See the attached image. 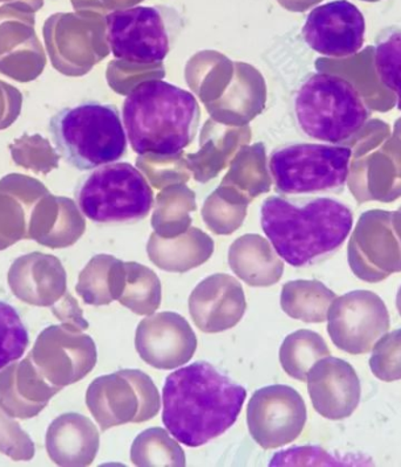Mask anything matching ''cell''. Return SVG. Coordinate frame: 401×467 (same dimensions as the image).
Instances as JSON below:
<instances>
[{
    "mask_svg": "<svg viewBox=\"0 0 401 467\" xmlns=\"http://www.w3.org/2000/svg\"><path fill=\"white\" fill-rule=\"evenodd\" d=\"M247 309L242 285L228 275H214L201 281L189 296V313L202 332H225L242 320Z\"/></svg>",
    "mask_w": 401,
    "mask_h": 467,
    "instance_id": "obj_17",
    "label": "cell"
},
{
    "mask_svg": "<svg viewBox=\"0 0 401 467\" xmlns=\"http://www.w3.org/2000/svg\"><path fill=\"white\" fill-rule=\"evenodd\" d=\"M12 293L23 303L53 306L68 292V275L55 255L33 252L15 260L7 275Z\"/></svg>",
    "mask_w": 401,
    "mask_h": 467,
    "instance_id": "obj_18",
    "label": "cell"
},
{
    "mask_svg": "<svg viewBox=\"0 0 401 467\" xmlns=\"http://www.w3.org/2000/svg\"><path fill=\"white\" fill-rule=\"evenodd\" d=\"M48 130L57 151L77 171H94L127 154L122 117L111 103L87 100L66 107L49 119Z\"/></svg>",
    "mask_w": 401,
    "mask_h": 467,
    "instance_id": "obj_4",
    "label": "cell"
},
{
    "mask_svg": "<svg viewBox=\"0 0 401 467\" xmlns=\"http://www.w3.org/2000/svg\"><path fill=\"white\" fill-rule=\"evenodd\" d=\"M28 333L12 306L0 301V369L23 357Z\"/></svg>",
    "mask_w": 401,
    "mask_h": 467,
    "instance_id": "obj_28",
    "label": "cell"
},
{
    "mask_svg": "<svg viewBox=\"0 0 401 467\" xmlns=\"http://www.w3.org/2000/svg\"><path fill=\"white\" fill-rule=\"evenodd\" d=\"M151 262L161 270L185 273L204 265L212 257L214 244L212 239L198 231L177 242L161 241L155 235L147 247Z\"/></svg>",
    "mask_w": 401,
    "mask_h": 467,
    "instance_id": "obj_22",
    "label": "cell"
},
{
    "mask_svg": "<svg viewBox=\"0 0 401 467\" xmlns=\"http://www.w3.org/2000/svg\"><path fill=\"white\" fill-rule=\"evenodd\" d=\"M99 445L100 436L97 427L80 413H64L47 430V453L59 466H90L97 457Z\"/></svg>",
    "mask_w": 401,
    "mask_h": 467,
    "instance_id": "obj_20",
    "label": "cell"
},
{
    "mask_svg": "<svg viewBox=\"0 0 401 467\" xmlns=\"http://www.w3.org/2000/svg\"><path fill=\"white\" fill-rule=\"evenodd\" d=\"M231 271L252 287H269L279 283L284 264L270 244L259 235H247L229 251Z\"/></svg>",
    "mask_w": 401,
    "mask_h": 467,
    "instance_id": "obj_21",
    "label": "cell"
},
{
    "mask_svg": "<svg viewBox=\"0 0 401 467\" xmlns=\"http://www.w3.org/2000/svg\"><path fill=\"white\" fill-rule=\"evenodd\" d=\"M330 355L329 346L320 334L301 329L285 337L280 349V361L290 378L305 382L312 366Z\"/></svg>",
    "mask_w": 401,
    "mask_h": 467,
    "instance_id": "obj_26",
    "label": "cell"
},
{
    "mask_svg": "<svg viewBox=\"0 0 401 467\" xmlns=\"http://www.w3.org/2000/svg\"><path fill=\"white\" fill-rule=\"evenodd\" d=\"M390 314L375 293L358 289L336 297L328 313V333L338 349L351 355L370 353L390 330Z\"/></svg>",
    "mask_w": 401,
    "mask_h": 467,
    "instance_id": "obj_10",
    "label": "cell"
},
{
    "mask_svg": "<svg viewBox=\"0 0 401 467\" xmlns=\"http://www.w3.org/2000/svg\"><path fill=\"white\" fill-rule=\"evenodd\" d=\"M308 412L299 391L284 384L264 387L248 403L250 435L260 448L279 449L303 432Z\"/></svg>",
    "mask_w": 401,
    "mask_h": 467,
    "instance_id": "obj_11",
    "label": "cell"
},
{
    "mask_svg": "<svg viewBox=\"0 0 401 467\" xmlns=\"http://www.w3.org/2000/svg\"><path fill=\"white\" fill-rule=\"evenodd\" d=\"M28 355L40 374L61 389L85 379L98 361L93 338L64 324L43 330Z\"/></svg>",
    "mask_w": 401,
    "mask_h": 467,
    "instance_id": "obj_12",
    "label": "cell"
},
{
    "mask_svg": "<svg viewBox=\"0 0 401 467\" xmlns=\"http://www.w3.org/2000/svg\"><path fill=\"white\" fill-rule=\"evenodd\" d=\"M260 225L276 254L301 267L336 251L354 226L351 210L330 197H268L260 206Z\"/></svg>",
    "mask_w": 401,
    "mask_h": 467,
    "instance_id": "obj_2",
    "label": "cell"
},
{
    "mask_svg": "<svg viewBox=\"0 0 401 467\" xmlns=\"http://www.w3.org/2000/svg\"><path fill=\"white\" fill-rule=\"evenodd\" d=\"M122 121L136 154L172 157L195 140L201 107L189 90L164 80H148L127 95Z\"/></svg>",
    "mask_w": 401,
    "mask_h": 467,
    "instance_id": "obj_3",
    "label": "cell"
},
{
    "mask_svg": "<svg viewBox=\"0 0 401 467\" xmlns=\"http://www.w3.org/2000/svg\"><path fill=\"white\" fill-rule=\"evenodd\" d=\"M396 309H398V312L401 317V286L398 291V295H396Z\"/></svg>",
    "mask_w": 401,
    "mask_h": 467,
    "instance_id": "obj_34",
    "label": "cell"
},
{
    "mask_svg": "<svg viewBox=\"0 0 401 467\" xmlns=\"http://www.w3.org/2000/svg\"><path fill=\"white\" fill-rule=\"evenodd\" d=\"M384 224V217L367 214L347 247L351 271L365 283H380L401 272V237Z\"/></svg>",
    "mask_w": 401,
    "mask_h": 467,
    "instance_id": "obj_15",
    "label": "cell"
},
{
    "mask_svg": "<svg viewBox=\"0 0 401 467\" xmlns=\"http://www.w3.org/2000/svg\"><path fill=\"white\" fill-rule=\"evenodd\" d=\"M180 16L164 6H135L106 16V38L113 56L134 65L164 63L179 39Z\"/></svg>",
    "mask_w": 401,
    "mask_h": 467,
    "instance_id": "obj_8",
    "label": "cell"
},
{
    "mask_svg": "<svg viewBox=\"0 0 401 467\" xmlns=\"http://www.w3.org/2000/svg\"><path fill=\"white\" fill-rule=\"evenodd\" d=\"M365 32L361 10L349 0H333L310 12L301 35L318 55L349 57L361 51Z\"/></svg>",
    "mask_w": 401,
    "mask_h": 467,
    "instance_id": "obj_13",
    "label": "cell"
},
{
    "mask_svg": "<svg viewBox=\"0 0 401 467\" xmlns=\"http://www.w3.org/2000/svg\"><path fill=\"white\" fill-rule=\"evenodd\" d=\"M336 297V293L321 281H289L282 288L280 306L292 319L307 324H322L328 320L330 306Z\"/></svg>",
    "mask_w": 401,
    "mask_h": 467,
    "instance_id": "obj_23",
    "label": "cell"
},
{
    "mask_svg": "<svg viewBox=\"0 0 401 467\" xmlns=\"http://www.w3.org/2000/svg\"><path fill=\"white\" fill-rule=\"evenodd\" d=\"M60 390L40 374L30 355L0 373V407L14 419L39 415Z\"/></svg>",
    "mask_w": 401,
    "mask_h": 467,
    "instance_id": "obj_19",
    "label": "cell"
},
{
    "mask_svg": "<svg viewBox=\"0 0 401 467\" xmlns=\"http://www.w3.org/2000/svg\"><path fill=\"white\" fill-rule=\"evenodd\" d=\"M163 300V286L156 273L142 264H123L119 303L136 316H152Z\"/></svg>",
    "mask_w": 401,
    "mask_h": 467,
    "instance_id": "obj_25",
    "label": "cell"
},
{
    "mask_svg": "<svg viewBox=\"0 0 401 467\" xmlns=\"http://www.w3.org/2000/svg\"><path fill=\"white\" fill-rule=\"evenodd\" d=\"M135 348L147 365L161 370L185 366L195 354L197 338L189 322L180 314H152L140 322Z\"/></svg>",
    "mask_w": 401,
    "mask_h": 467,
    "instance_id": "obj_14",
    "label": "cell"
},
{
    "mask_svg": "<svg viewBox=\"0 0 401 467\" xmlns=\"http://www.w3.org/2000/svg\"><path fill=\"white\" fill-rule=\"evenodd\" d=\"M370 368L380 381L390 383L401 379V328L384 335L375 343Z\"/></svg>",
    "mask_w": 401,
    "mask_h": 467,
    "instance_id": "obj_30",
    "label": "cell"
},
{
    "mask_svg": "<svg viewBox=\"0 0 401 467\" xmlns=\"http://www.w3.org/2000/svg\"><path fill=\"white\" fill-rule=\"evenodd\" d=\"M52 312L64 325L71 326V327L79 330L89 328V322L85 320L79 304L68 292L58 303L52 306Z\"/></svg>",
    "mask_w": 401,
    "mask_h": 467,
    "instance_id": "obj_33",
    "label": "cell"
},
{
    "mask_svg": "<svg viewBox=\"0 0 401 467\" xmlns=\"http://www.w3.org/2000/svg\"><path fill=\"white\" fill-rule=\"evenodd\" d=\"M86 404L102 431L154 419L161 408L158 388L146 373L120 370L90 384Z\"/></svg>",
    "mask_w": 401,
    "mask_h": 467,
    "instance_id": "obj_9",
    "label": "cell"
},
{
    "mask_svg": "<svg viewBox=\"0 0 401 467\" xmlns=\"http://www.w3.org/2000/svg\"><path fill=\"white\" fill-rule=\"evenodd\" d=\"M131 460L136 466H185V453L165 430L147 429L135 438Z\"/></svg>",
    "mask_w": 401,
    "mask_h": 467,
    "instance_id": "obj_27",
    "label": "cell"
},
{
    "mask_svg": "<svg viewBox=\"0 0 401 467\" xmlns=\"http://www.w3.org/2000/svg\"><path fill=\"white\" fill-rule=\"evenodd\" d=\"M366 2H377V0H366Z\"/></svg>",
    "mask_w": 401,
    "mask_h": 467,
    "instance_id": "obj_35",
    "label": "cell"
},
{
    "mask_svg": "<svg viewBox=\"0 0 401 467\" xmlns=\"http://www.w3.org/2000/svg\"><path fill=\"white\" fill-rule=\"evenodd\" d=\"M353 150L338 144L288 143L269 156V172L280 195L336 192L350 175Z\"/></svg>",
    "mask_w": 401,
    "mask_h": 467,
    "instance_id": "obj_7",
    "label": "cell"
},
{
    "mask_svg": "<svg viewBox=\"0 0 401 467\" xmlns=\"http://www.w3.org/2000/svg\"><path fill=\"white\" fill-rule=\"evenodd\" d=\"M336 462L328 452L320 448L304 446V448H291L287 451L276 453L270 462V466H293V465H342Z\"/></svg>",
    "mask_w": 401,
    "mask_h": 467,
    "instance_id": "obj_32",
    "label": "cell"
},
{
    "mask_svg": "<svg viewBox=\"0 0 401 467\" xmlns=\"http://www.w3.org/2000/svg\"><path fill=\"white\" fill-rule=\"evenodd\" d=\"M293 114L301 133L328 144L350 140L370 117L357 88L329 73L311 74L301 82L293 99Z\"/></svg>",
    "mask_w": 401,
    "mask_h": 467,
    "instance_id": "obj_5",
    "label": "cell"
},
{
    "mask_svg": "<svg viewBox=\"0 0 401 467\" xmlns=\"http://www.w3.org/2000/svg\"><path fill=\"white\" fill-rule=\"evenodd\" d=\"M247 390L208 362H194L174 371L164 387V427L189 446L209 443L233 427Z\"/></svg>",
    "mask_w": 401,
    "mask_h": 467,
    "instance_id": "obj_1",
    "label": "cell"
},
{
    "mask_svg": "<svg viewBox=\"0 0 401 467\" xmlns=\"http://www.w3.org/2000/svg\"><path fill=\"white\" fill-rule=\"evenodd\" d=\"M122 260L95 255L81 271L76 291L86 305L106 306L119 299L123 275Z\"/></svg>",
    "mask_w": 401,
    "mask_h": 467,
    "instance_id": "obj_24",
    "label": "cell"
},
{
    "mask_svg": "<svg viewBox=\"0 0 401 467\" xmlns=\"http://www.w3.org/2000/svg\"><path fill=\"white\" fill-rule=\"evenodd\" d=\"M375 67L380 82L396 95L401 110V31L391 33L377 45Z\"/></svg>",
    "mask_w": 401,
    "mask_h": 467,
    "instance_id": "obj_29",
    "label": "cell"
},
{
    "mask_svg": "<svg viewBox=\"0 0 401 467\" xmlns=\"http://www.w3.org/2000/svg\"><path fill=\"white\" fill-rule=\"evenodd\" d=\"M308 390L315 410L330 420L353 415L361 402V381L344 359L326 357L309 370Z\"/></svg>",
    "mask_w": 401,
    "mask_h": 467,
    "instance_id": "obj_16",
    "label": "cell"
},
{
    "mask_svg": "<svg viewBox=\"0 0 401 467\" xmlns=\"http://www.w3.org/2000/svg\"><path fill=\"white\" fill-rule=\"evenodd\" d=\"M0 407V452L16 462L31 461L35 444L18 421Z\"/></svg>",
    "mask_w": 401,
    "mask_h": 467,
    "instance_id": "obj_31",
    "label": "cell"
},
{
    "mask_svg": "<svg viewBox=\"0 0 401 467\" xmlns=\"http://www.w3.org/2000/svg\"><path fill=\"white\" fill-rule=\"evenodd\" d=\"M78 209L99 224L142 221L154 205V192L133 164L102 165L82 177L76 188Z\"/></svg>",
    "mask_w": 401,
    "mask_h": 467,
    "instance_id": "obj_6",
    "label": "cell"
}]
</instances>
